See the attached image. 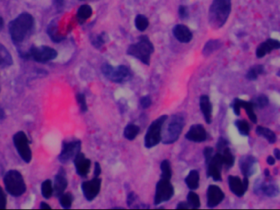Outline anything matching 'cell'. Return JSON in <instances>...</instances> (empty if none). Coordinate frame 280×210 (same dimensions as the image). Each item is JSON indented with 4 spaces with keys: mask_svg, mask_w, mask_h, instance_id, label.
<instances>
[{
    "mask_svg": "<svg viewBox=\"0 0 280 210\" xmlns=\"http://www.w3.org/2000/svg\"><path fill=\"white\" fill-rule=\"evenodd\" d=\"M35 26V18L28 12H23L9 23V33L12 41L20 44L30 35Z\"/></svg>",
    "mask_w": 280,
    "mask_h": 210,
    "instance_id": "cell-1",
    "label": "cell"
},
{
    "mask_svg": "<svg viewBox=\"0 0 280 210\" xmlns=\"http://www.w3.org/2000/svg\"><path fill=\"white\" fill-rule=\"evenodd\" d=\"M232 11V0H213L209 7L208 22L214 30L222 28Z\"/></svg>",
    "mask_w": 280,
    "mask_h": 210,
    "instance_id": "cell-2",
    "label": "cell"
},
{
    "mask_svg": "<svg viewBox=\"0 0 280 210\" xmlns=\"http://www.w3.org/2000/svg\"><path fill=\"white\" fill-rule=\"evenodd\" d=\"M154 53V45L147 35H141L139 41L130 45L126 54L144 63V65H150L151 56Z\"/></svg>",
    "mask_w": 280,
    "mask_h": 210,
    "instance_id": "cell-3",
    "label": "cell"
},
{
    "mask_svg": "<svg viewBox=\"0 0 280 210\" xmlns=\"http://www.w3.org/2000/svg\"><path fill=\"white\" fill-rule=\"evenodd\" d=\"M186 121L181 115L175 114L170 118L164 132L162 131V142L164 145H171L178 140L183 131Z\"/></svg>",
    "mask_w": 280,
    "mask_h": 210,
    "instance_id": "cell-4",
    "label": "cell"
},
{
    "mask_svg": "<svg viewBox=\"0 0 280 210\" xmlns=\"http://www.w3.org/2000/svg\"><path fill=\"white\" fill-rule=\"evenodd\" d=\"M5 189L11 196L18 197L26 192V185L23 176L17 170H10L3 178Z\"/></svg>",
    "mask_w": 280,
    "mask_h": 210,
    "instance_id": "cell-5",
    "label": "cell"
},
{
    "mask_svg": "<svg viewBox=\"0 0 280 210\" xmlns=\"http://www.w3.org/2000/svg\"><path fill=\"white\" fill-rule=\"evenodd\" d=\"M168 119L167 115H162L150 124L144 136V146L147 149L155 147L162 142V130L166 121Z\"/></svg>",
    "mask_w": 280,
    "mask_h": 210,
    "instance_id": "cell-6",
    "label": "cell"
},
{
    "mask_svg": "<svg viewBox=\"0 0 280 210\" xmlns=\"http://www.w3.org/2000/svg\"><path fill=\"white\" fill-rule=\"evenodd\" d=\"M101 70L107 80L115 83H123L131 77L130 69L125 65L113 67L109 63H104L102 64Z\"/></svg>",
    "mask_w": 280,
    "mask_h": 210,
    "instance_id": "cell-7",
    "label": "cell"
},
{
    "mask_svg": "<svg viewBox=\"0 0 280 210\" xmlns=\"http://www.w3.org/2000/svg\"><path fill=\"white\" fill-rule=\"evenodd\" d=\"M175 194V189L171 180L167 178H160L156 186L154 205L158 206L161 204L169 201Z\"/></svg>",
    "mask_w": 280,
    "mask_h": 210,
    "instance_id": "cell-8",
    "label": "cell"
},
{
    "mask_svg": "<svg viewBox=\"0 0 280 210\" xmlns=\"http://www.w3.org/2000/svg\"><path fill=\"white\" fill-rule=\"evenodd\" d=\"M12 140L21 159L27 164L30 163L32 159V152L30 147V141L28 140L26 133L22 131H18L13 135Z\"/></svg>",
    "mask_w": 280,
    "mask_h": 210,
    "instance_id": "cell-9",
    "label": "cell"
},
{
    "mask_svg": "<svg viewBox=\"0 0 280 210\" xmlns=\"http://www.w3.org/2000/svg\"><path fill=\"white\" fill-rule=\"evenodd\" d=\"M28 57L38 63H48L54 60L58 57V52L49 46L31 47L28 53Z\"/></svg>",
    "mask_w": 280,
    "mask_h": 210,
    "instance_id": "cell-10",
    "label": "cell"
},
{
    "mask_svg": "<svg viewBox=\"0 0 280 210\" xmlns=\"http://www.w3.org/2000/svg\"><path fill=\"white\" fill-rule=\"evenodd\" d=\"M206 166V177L211 178L215 182L222 181V169L224 168L222 154L217 152L214 154Z\"/></svg>",
    "mask_w": 280,
    "mask_h": 210,
    "instance_id": "cell-11",
    "label": "cell"
},
{
    "mask_svg": "<svg viewBox=\"0 0 280 210\" xmlns=\"http://www.w3.org/2000/svg\"><path fill=\"white\" fill-rule=\"evenodd\" d=\"M81 152V141L80 140L64 141L58 159L62 164H67L76 158Z\"/></svg>",
    "mask_w": 280,
    "mask_h": 210,
    "instance_id": "cell-12",
    "label": "cell"
},
{
    "mask_svg": "<svg viewBox=\"0 0 280 210\" xmlns=\"http://www.w3.org/2000/svg\"><path fill=\"white\" fill-rule=\"evenodd\" d=\"M231 107L233 108L234 114L236 116H240L241 109L243 108L245 110L246 113L248 116V118L253 123H257V116L255 112L254 104L253 101H245L239 98H235L231 104Z\"/></svg>",
    "mask_w": 280,
    "mask_h": 210,
    "instance_id": "cell-13",
    "label": "cell"
},
{
    "mask_svg": "<svg viewBox=\"0 0 280 210\" xmlns=\"http://www.w3.org/2000/svg\"><path fill=\"white\" fill-rule=\"evenodd\" d=\"M228 186L229 191L237 197H243L249 187V178L241 179L238 176L229 175L228 177Z\"/></svg>",
    "mask_w": 280,
    "mask_h": 210,
    "instance_id": "cell-14",
    "label": "cell"
},
{
    "mask_svg": "<svg viewBox=\"0 0 280 210\" xmlns=\"http://www.w3.org/2000/svg\"><path fill=\"white\" fill-rule=\"evenodd\" d=\"M270 178H266L267 180L254 184V192L257 194L261 193L269 198H276L280 195V187L276 182L271 180Z\"/></svg>",
    "mask_w": 280,
    "mask_h": 210,
    "instance_id": "cell-15",
    "label": "cell"
},
{
    "mask_svg": "<svg viewBox=\"0 0 280 210\" xmlns=\"http://www.w3.org/2000/svg\"><path fill=\"white\" fill-rule=\"evenodd\" d=\"M102 180L99 178H94L91 180L86 181L81 184V190L86 201H93L98 194L101 190Z\"/></svg>",
    "mask_w": 280,
    "mask_h": 210,
    "instance_id": "cell-16",
    "label": "cell"
},
{
    "mask_svg": "<svg viewBox=\"0 0 280 210\" xmlns=\"http://www.w3.org/2000/svg\"><path fill=\"white\" fill-rule=\"evenodd\" d=\"M225 198V195L220 187L216 185H210L206 191V206L213 209L219 206Z\"/></svg>",
    "mask_w": 280,
    "mask_h": 210,
    "instance_id": "cell-17",
    "label": "cell"
},
{
    "mask_svg": "<svg viewBox=\"0 0 280 210\" xmlns=\"http://www.w3.org/2000/svg\"><path fill=\"white\" fill-rule=\"evenodd\" d=\"M257 159L253 155H244L239 159V166L241 173L244 178H250L256 173Z\"/></svg>",
    "mask_w": 280,
    "mask_h": 210,
    "instance_id": "cell-18",
    "label": "cell"
},
{
    "mask_svg": "<svg viewBox=\"0 0 280 210\" xmlns=\"http://www.w3.org/2000/svg\"><path fill=\"white\" fill-rule=\"evenodd\" d=\"M278 49H280V40L274 38H269L257 46L256 56L257 59H262L265 56H267V54H271L274 50H278Z\"/></svg>",
    "mask_w": 280,
    "mask_h": 210,
    "instance_id": "cell-19",
    "label": "cell"
},
{
    "mask_svg": "<svg viewBox=\"0 0 280 210\" xmlns=\"http://www.w3.org/2000/svg\"><path fill=\"white\" fill-rule=\"evenodd\" d=\"M186 138L192 142H204L207 140V132L201 124H194L190 126L189 130L186 134Z\"/></svg>",
    "mask_w": 280,
    "mask_h": 210,
    "instance_id": "cell-20",
    "label": "cell"
},
{
    "mask_svg": "<svg viewBox=\"0 0 280 210\" xmlns=\"http://www.w3.org/2000/svg\"><path fill=\"white\" fill-rule=\"evenodd\" d=\"M73 163L77 174L81 178H86L91 171V159L86 158V155L81 152L73 159Z\"/></svg>",
    "mask_w": 280,
    "mask_h": 210,
    "instance_id": "cell-21",
    "label": "cell"
},
{
    "mask_svg": "<svg viewBox=\"0 0 280 210\" xmlns=\"http://www.w3.org/2000/svg\"><path fill=\"white\" fill-rule=\"evenodd\" d=\"M173 35L176 37V40L184 44L189 43L192 39V33L190 29L186 25L183 24H178L174 26L172 30Z\"/></svg>",
    "mask_w": 280,
    "mask_h": 210,
    "instance_id": "cell-22",
    "label": "cell"
},
{
    "mask_svg": "<svg viewBox=\"0 0 280 210\" xmlns=\"http://www.w3.org/2000/svg\"><path fill=\"white\" fill-rule=\"evenodd\" d=\"M68 186L66 173L63 168H61L59 173L55 176L54 182V194L56 197L59 198L65 192Z\"/></svg>",
    "mask_w": 280,
    "mask_h": 210,
    "instance_id": "cell-23",
    "label": "cell"
},
{
    "mask_svg": "<svg viewBox=\"0 0 280 210\" xmlns=\"http://www.w3.org/2000/svg\"><path fill=\"white\" fill-rule=\"evenodd\" d=\"M199 107L201 113L203 115L204 120L207 124H211L212 121V104L208 96L203 95L199 99Z\"/></svg>",
    "mask_w": 280,
    "mask_h": 210,
    "instance_id": "cell-24",
    "label": "cell"
},
{
    "mask_svg": "<svg viewBox=\"0 0 280 210\" xmlns=\"http://www.w3.org/2000/svg\"><path fill=\"white\" fill-rule=\"evenodd\" d=\"M256 134L260 137L264 138L270 144H275L277 141V135L275 131L271 129L263 126H257L256 128Z\"/></svg>",
    "mask_w": 280,
    "mask_h": 210,
    "instance_id": "cell-25",
    "label": "cell"
},
{
    "mask_svg": "<svg viewBox=\"0 0 280 210\" xmlns=\"http://www.w3.org/2000/svg\"><path fill=\"white\" fill-rule=\"evenodd\" d=\"M186 186L191 191L198 189L200 183L199 173L197 170H191L185 179Z\"/></svg>",
    "mask_w": 280,
    "mask_h": 210,
    "instance_id": "cell-26",
    "label": "cell"
},
{
    "mask_svg": "<svg viewBox=\"0 0 280 210\" xmlns=\"http://www.w3.org/2000/svg\"><path fill=\"white\" fill-rule=\"evenodd\" d=\"M13 64L12 57L4 45L0 43V68H8Z\"/></svg>",
    "mask_w": 280,
    "mask_h": 210,
    "instance_id": "cell-27",
    "label": "cell"
},
{
    "mask_svg": "<svg viewBox=\"0 0 280 210\" xmlns=\"http://www.w3.org/2000/svg\"><path fill=\"white\" fill-rule=\"evenodd\" d=\"M93 15V9L92 7L88 4L81 5L79 9L77 11V20L80 23L83 24L86 22L88 19L91 18Z\"/></svg>",
    "mask_w": 280,
    "mask_h": 210,
    "instance_id": "cell-28",
    "label": "cell"
},
{
    "mask_svg": "<svg viewBox=\"0 0 280 210\" xmlns=\"http://www.w3.org/2000/svg\"><path fill=\"white\" fill-rule=\"evenodd\" d=\"M223 43L220 40H210L204 45L202 54L204 56H209L213 54L214 52L220 49L222 47Z\"/></svg>",
    "mask_w": 280,
    "mask_h": 210,
    "instance_id": "cell-29",
    "label": "cell"
},
{
    "mask_svg": "<svg viewBox=\"0 0 280 210\" xmlns=\"http://www.w3.org/2000/svg\"><path fill=\"white\" fill-rule=\"evenodd\" d=\"M265 67L262 64H257V65L253 66L248 71V73L246 74V78L248 81H257L260 75H262L265 73Z\"/></svg>",
    "mask_w": 280,
    "mask_h": 210,
    "instance_id": "cell-30",
    "label": "cell"
},
{
    "mask_svg": "<svg viewBox=\"0 0 280 210\" xmlns=\"http://www.w3.org/2000/svg\"><path fill=\"white\" fill-rule=\"evenodd\" d=\"M222 154L223 162H224V168L226 170H229L230 168H233L235 163V157L234 154L232 153L231 150L229 149V146L225 148V150L222 152H220Z\"/></svg>",
    "mask_w": 280,
    "mask_h": 210,
    "instance_id": "cell-31",
    "label": "cell"
},
{
    "mask_svg": "<svg viewBox=\"0 0 280 210\" xmlns=\"http://www.w3.org/2000/svg\"><path fill=\"white\" fill-rule=\"evenodd\" d=\"M47 32H48V35H49L50 39L54 42L59 43L65 39L64 36H63L58 32V26H57V23H56L55 21H53V22L49 24L48 29H47Z\"/></svg>",
    "mask_w": 280,
    "mask_h": 210,
    "instance_id": "cell-32",
    "label": "cell"
},
{
    "mask_svg": "<svg viewBox=\"0 0 280 210\" xmlns=\"http://www.w3.org/2000/svg\"><path fill=\"white\" fill-rule=\"evenodd\" d=\"M140 128L135 124H128L124 130V136L128 140H134L139 135Z\"/></svg>",
    "mask_w": 280,
    "mask_h": 210,
    "instance_id": "cell-33",
    "label": "cell"
},
{
    "mask_svg": "<svg viewBox=\"0 0 280 210\" xmlns=\"http://www.w3.org/2000/svg\"><path fill=\"white\" fill-rule=\"evenodd\" d=\"M234 126H236L239 134L243 136H249L251 133L250 124L244 119H237L234 121Z\"/></svg>",
    "mask_w": 280,
    "mask_h": 210,
    "instance_id": "cell-34",
    "label": "cell"
},
{
    "mask_svg": "<svg viewBox=\"0 0 280 210\" xmlns=\"http://www.w3.org/2000/svg\"><path fill=\"white\" fill-rule=\"evenodd\" d=\"M41 193L44 198L49 200L54 195V186L53 182L49 179L44 181L41 185Z\"/></svg>",
    "mask_w": 280,
    "mask_h": 210,
    "instance_id": "cell-35",
    "label": "cell"
},
{
    "mask_svg": "<svg viewBox=\"0 0 280 210\" xmlns=\"http://www.w3.org/2000/svg\"><path fill=\"white\" fill-rule=\"evenodd\" d=\"M134 24H135L137 30L143 32L148 29V26H149V20L144 15H137L135 20H134Z\"/></svg>",
    "mask_w": 280,
    "mask_h": 210,
    "instance_id": "cell-36",
    "label": "cell"
},
{
    "mask_svg": "<svg viewBox=\"0 0 280 210\" xmlns=\"http://www.w3.org/2000/svg\"><path fill=\"white\" fill-rule=\"evenodd\" d=\"M160 168L161 171H162L161 178H167V179L171 180L172 178V168L171 162L167 159H165L161 163Z\"/></svg>",
    "mask_w": 280,
    "mask_h": 210,
    "instance_id": "cell-37",
    "label": "cell"
},
{
    "mask_svg": "<svg viewBox=\"0 0 280 210\" xmlns=\"http://www.w3.org/2000/svg\"><path fill=\"white\" fill-rule=\"evenodd\" d=\"M187 202L189 205L190 209L197 210L201 206V201H200L199 196L195 193L193 191H190L187 196Z\"/></svg>",
    "mask_w": 280,
    "mask_h": 210,
    "instance_id": "cell-38",
    "label": "cell"
},
{
    "mask_svg": "<svg viewBox=\"0 0 280 210\" xmlns=\"http://www.w3.org/2000/svg\"><path fill=\"white\" fill-rule=\"evenodd\" d=\"M74 201V197L72 196V193L67 192V193H63L62 196L59 197V202L60 205L63 209H71L72 208V203Z\"/></svg>",
    "mask_w": 280,
    "mask_h": 210,
    "instance_id": "cell-39",
    "label": "cell"
},
{
    "mask_svg": "<svg viewBox=\"0 0 280 210\" xmlns=\"http://www.w3.org/2000/svg\"><path fill=\"white\" fill-rule=\"evenodd\" d=\"M252 101L254 104L255 107L256 108H260V109H262V108L267 107L269 103H270L269 98L266 95H260V96H257L256 98L253 99Z\"/></svg>",
    "mask_w": 280,
    "mask_h": 210,
    "instance_id": "cell-40",
    "label": "cell"
},
{
    "mask_svg": "<svg viewBox=\"0 0 280 210\" xmlns=\"http://www.w3.org/2000/svg\"><path fill=\"white\" fill-rule=\"evenodd\" d=\"M107 36L106 35V33H102L100 35H96V36H93V38H91V43L93 47L97 48V49H100L101 47L103 46L105 43L107 42Z\"/></svg>",
    "mask_w": 280,
    "mask_h": 210,
    "instance_id": "cell-41",
    "label": "cell"
},
{
    "mask_svg": "<svg viewBox=\"0 0 280 210\" xmlns=\"http://www.w3.org/2000/svg\"><path fill=\"white\" fill-rule=\"evenodd\" d=\"M77 104L79 105L80 109L81 112H86L88 111V105H87V101L86 97L84 94H78L77 96Z\"/></svg>",
    "mask_w": 280,
    "mask_h": 210,
    "instance_id": "cell-42",
    "label": "cell"
},
{
    "mask_svg": "<svg viewBox=\"0 0 280 210\" xmlns=\"http://www.w3.org/2000/svg\"><path fill=\"white\" fill-rule=\"evenodd\" d=\"M153 101L149 96H144L139 100V105L143 109H147L152 105Z\"/></svg>",
    "mask_w": 280,
    "mask_h": 210,
    "instance_id": "cell-43",
    "label": "cell"
},
{
    "mask_svg": "<svg viewBox=\"0 0 280 210\" xmlns=\"http://www.w3.org/2000/svg\"><path fill=\"white\" fill-rule=\"evenodd\" d=\"M228 146H229V141L225 138L220 137V139L218 140L217 143H216V150H217V152H219V153L222 152Z\"/></svg>",
    "mask_w": 280,
    "mask_h": 210,
    "instance_id": "cell-44",
    "label": "cell"
},
{
    "mask_svg": "<svg viewBox=\"0 0 280 210\" xmlns=\"http://www.w3.org/2000/svg\"><path fill=\"white\" fill-rule=\"evenodd\" d=\"M203 155L204 158H205V164H208L209 161L211 160V158H212L214 155L213 148L210 147V146H207V147L204 148Z\"/></svg>",
    "mask_w": 280,
    "mask_h": 210,
    "instance_id": "cell-45",
    "label": "cell"
},
{
    "mask_svg": "<svg viewBox=\"0 0 280 210\" xmlns=\"http://www.w3.org/2000/svg\"><path fill=\"white\" fill-rule=\"evenodd\" d=\"M178 14L179 16H180V18L182 19V20L187 18L188 15H189V11H188V8H187V6L181 5V6L179 7Z\"/></svg>",
    "mask_w": 280,
    "mask_h": 210,
    "instance_id": "cell-46",
    "label": "cell"
},
{
    "mask_svg": "<svg viewBox=\"0 0 280 210\" xmlns=\"http://www.w3.org/2000/svg\"><path fill=\"white\" fill-rule=\"evenodd\" d=\"M7 207V196L0 186V210H4Z\"/></svg>",
    "mask_w": 280,
    "mask_h": 210,
    "instance_id": "cell-47",
    "label": "cell"
},
{
    "mask_svg": "<svg viewBox=\"0 0 280 210\" xmlns=\"http://www.w3.org/2000/svg\"><path fill=\"white\" fill-rule=\"evenodd\" d=\"M102 173V168L99 163L96 162L94 164V169H93V177L94 178H99V176Z\"/></svg>",
    "mask_w": 280,
    "mask_h": 210,
    "instance_id": "cell-48",
    "label": "cell"
},
{
    "mask_svg": "<svg viewBox=\"0 0 280 210\" xmlns=\"http://www.w3.org/2000/svg\"><path fill=\"white\" fill-rule=\"evenodd\" d=\"M54 4L55 6L56 9L58 11L63 10L64 4H65V1L64 0H54Z\"/></svg>",
    "mask_w": 280,
    "mask_h": 210,
    "instance_id": "cell-49",
    "label": "cell"
},
{
    "mask_svg": "<svg viewBox=\"0 0 280 210\" xmlns=\"http://www.w3.org/2000/svg\"><path fill=\"white\" fill-rule=\"evenodd\" d=\"M137 200V196L134 192H130V194L128 195L127 197V204L128 206H130L134 202Z\"/></svg>",
    "mask_w": 280,
    "mask_h": 210,
    "instance_id": "cell-50",
    "label": "cell"
},
{
    "mask_svg": "<svg viewBox=\"0 0 280 210\" xmlns=\"http://www.w3.org/2000/svg\"><path fill=\"white\" fill-rule=\"evenodd\" d=\"M177 210H186V209H190V206L186 201H181L179 202L178 205L176 206Z\"/></svg>",
    "mask_w": 280,
    "mask_h": 210,
    "instance_id": "cell-51",
    "label": "cell"
},
{
    "mask_svg": "<svg viewBox=\"0 0 280 210\" xmlns=\"http://www.w3.org/2000/svg\"><path fill=\"white\" fill-rule=\"evenodd\" d=\"M276 158H275V157L271 156V155H270V156L267 157V164H269V165L270 166L275 165V164H276Z\"/></svg>",
    "mask_w": 280,
    "mask_h": 210,
    "instance_id": "cell-52",
    "label": "cell"
},
{
    "mask_svg": "<svg viewBox=\"0 0 280 210\" xmlns=\"http://www.w3.org/2000/svg\"><path fill=\"white\" fill-rule=\"evenodd\" d=\"M274 157L276 158V160H280V150L278 148H276L273 150Z\"/></svg>",
    "mask_w": 280,
    "mask_h": 210,
    "instance_id": "cell-53",
    "label": "cell"
},
{
    "mask_svg": "<svg viewBox=\"0 0 280 210\" xmlns=\"http://www.w3.org/2000/svg\"><path fill=\"white\" fill-rule=\"evenodd\" d=\"M40 209H41V210H50L51 207H50L48 204L45 203V202H41V203H40Z\"/></svg>",
    "mask_w": 280,
    "mask_h": 210,
    "instance_id": "cell-54",
    "label": "cell"
},
{
    "mask_svg": "<svg viewBox=\"0 0 280 210\" xmlns=\"http://www.w3.org/2000/svg\"><path fill=\"white\" fill-rule=\"evenodd\" d=\"M5 112L4 110L2 109V107L0 106V120L4 119Z\"/></svg>",
    "mask_w": 280,
    "mask_h": 210,
    "instance_id": "cell-55",
    "label": "cell"
},
{
    "mask_svg": "<svg viewBox=\"0 0 280 210\" xmlns=\"http://www.w3.org/2000/svg\"><path fill=\"white\" fill-rule=\"evenodd\" d=\"M3 26H4V21H3L2 16H0V31L2 30Z\"/></svg>",
    "mask_w": 280,
    "mask_h": 210,
    "instance_id": "cell-56",
    "label": "cell"
},
{
    "mask_svg": "<svg viewBox=\"0 0 280 210\" xmlns=\"http://www.w3.org/2000/svg\"><path fill=\"white\" fill-rule=\"evenodd\" d=\"M264 175L266 178H270L271 177V172H270L268 168L265 169Z\"/></svg>",
    "mask_w": 280,
    "mask_h": 210,
    "instance_id": "cell-57",
    "label": "cell"
},
{
    "mask_svg": "<svg viewBox=\"0 0 280 210\" xmlns=\"http://www.w3.org/2000/svg\"><path fill=\"white\" fill-rule=\"evenodd\" d=\"M277 76H278L279 77H280V70L279 71L278 73H277Z\"/></svg>",
    "mask_w": 280,
    "mask_h": 210,
    "instance_id": "cell-58",
    "label": "cell"
}]
</instances>
